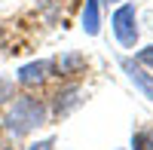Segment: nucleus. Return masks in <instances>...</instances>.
Segmentation results:
<instances>
[{"label":"nucleus","instance_id":"f257e3e1","mask_svg":"<svg viewBox=\"0 0 153 150\" xmlns=\"http://www.w3.org/2000/svg\"><path fill=\"white\" fill-rule=\"evenodd\" d=\"M46 117H49V110H46V104L40 98L22 95V98H16V101L9 104L6 117H3V129H6V135H12V138H25V135L40 129L46 123Z\"/></svg>","mask_w":153,"mask_h":150},{"label":"nucleus","instance_id":"f03ea898","mask_svg":"<svg viewBox=\"0 0 153 150\" xmlns=\"http://www.w3.org/2000/svg\"><path fill=\"white\" fill-rule=\"evenodd\" d=\"M113 34L123 46H135L138 40V25H135V6L123 3L117 12H113Z\"/></svg>","mask_w":153,"mask_h":150},{"label":"nucleus","instance_id":"7ed1b4c3","mask_svg":"<svg viewBox=\"0 0 153 150\" xmlns=\"http://www.w3.org/2000/svg\"><path fill=\"white\" fill-rule=\"evenodd\" d=\"M49 71H52V61H31V65L19 68V83L22 86H40Z\"/></svg>","mask_w":153,"mask_h":150},{"label":"nucleus","instance_id":"20e7f679","mask_svg":"<svg viewBox=\"0 0 153 150\" xmlns=\"http://www.w3.org/2000/svg\"><path fill=\"white\" fill-rule=\"evenodd\" d=\"M123 71L129 74V80H132L138 89H141V92L150 98V101H153V77H150V74H144L141 68H135V61H132V58H123Z\"/></svg>","mask_w":153,"mask_h":150},{"label":"nucleus","instance_id":"39448f33","mask_svg":"<svg viewBox=\"0 0 153 150\" xmlns=\"http://www.w3.org/2000/svg\"><path fill=\"white\" fill-rule=\"evenodd\" d=\"M98 28H101L98 0H86V9H83V31H86V34H98Z\"/></svg>","mask_w":153,"mask_h":150},{"label":"nucleus","instance_id":"423d86ee","mask_svg":"<svg viewBox=\"0 0 153 150\" xmlns=\"http://www.w3.org/2000/svg\"><path fill=\"white\" fill-rule=\"evenodd\" d=\"M86 65V61H83V55H61L58 61H52V68L58 71V77H61V74H76V68H83Z\"/></svg>","mask_w":153,"mask_h":150},{"label":"nucleus","instance_id":"0eeeda50","mask_svg":"<svg viewBox=\"0 0 153 150\" xmlns=\"http://www.w3.org/2000/svg\"><path fill=\"white\" fill-rule=\"evenodd\" d=\"M76 95H80L76 86H71V89H65V92H58V95H55V98H58V101H55V110H58V114H68V110L76 104Z\"/></svg>","mask_w":153,"mask_h":150},{"label":"nucleus","instance_id":"6e6552de","mask_svg":"<svg viewBox=\"0 0 153 150\" xmlns=\"http://www.w3.org/2000/svg\"><path fill=\"white\" fill-rule=\"evenodd\" d=\"M132 150H153V129H141L132 138Z\"/></svg>","mask_w":153,"mask_h":150},{"label":"nucleus","instance_id":"1a4fd4ad","mask_svg":"<svg viewBox=\"0 0 153 150\" xmlns=\"http://www.w3.org/2000/svg\"><path fill=\"white\" fill-rule=\"evenodd\" d=\"M9 98H12V83L0 77V104H3V101H9Z\"/></svg>","mask_w":153,"mask_h":150},{"label":"nucleus","instance_id":"9d476101","mask_svg":"<svg viewBox=\"0 0 153 150\" xmlns=\"http://www.w3.org/2000/svg\"><path fill=\"white\" fill-rule=\"evenodd\" d=\"M141 65H147V68H153V46H147V49H141V52L135 55Z\"/></svg>","mask_w":153,"mask_h":150},{"label":"nucleus","instance_id":"9b49d317","mask_svg":"<svg viewBox=\"0 0 153 150\" xmlns=\"http://www.w3.org/2000/svg\"><path fill=\"white\" fill-rule=\"evenodd\" d=\"M52 147H55V138H43V141H37V144L25 147V150H52Z\"/></svg>","mask_w":153,"mask_h":150},{"label":"nucleus","instance_id":"f8f14e48","mask_svg":"<svg viewBox=\"0 0 153 150\" xmlns=\"http://www.w3.org/2000/svg\"><path fill=\"white\" fill-rule=\"evenodd\" d=\"M104 3H120V0H104Z\"/></svg>","mask_w":153,"mask_h":150}]
</instances>
